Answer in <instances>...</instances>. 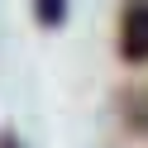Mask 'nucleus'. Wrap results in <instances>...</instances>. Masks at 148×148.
<instances>
[{
  "label": "nucleus",
  "instance_id": "obj_1",
  "mask_svg": "<svg viewBox=\"0 0 148 148\" xmlns=\"http://www.w3.org/2000/svg\"><path fill=\"white\" fill-rule=\"evenodd\" d=\"M119 53L129 62H148V0H129L119 14Z\"/></svg>",
  "mask_w": 148,
  "mask_h": 148
},
{
  "label": "nucleus",
  "instance_id": "obj_2",
  "mask_svg": "<svg viewBox=\"0 0 148 148\" xmlns=\"http://www.w3.org/2000/svg\"><path fill=\"white\" fill-rule=\"evenodd\" d=\"M34 10H38V24H62V14H67V0H38V5H34Z\"/></svg>",
  "mask_w": 148,
  "mask_h": 148
},
{
  "label": "nucleus",
  "instance_id": "obj_3",
  "mask_svg": "<svg viewBox=\"0 0 148 148\" xmlns=\"http://www.w3.org/2000/svg\"><path fill=\"white\" fill-rule=\"evenodd\" d=\"M0 148H19V143H14V138H0Z\"/></svg>",
  "mask_w": 148,
  "mask_h": 148
}]
</instances>
